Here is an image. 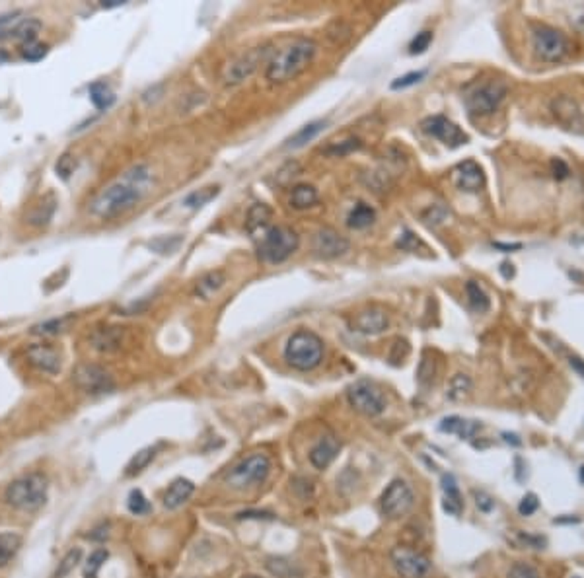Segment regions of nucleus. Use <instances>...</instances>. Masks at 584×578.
<instances>
[{
	"mask_svg": "<svg viewBox=\"0 0 584 578\" xmlns=\"http://www.w3.org/2000/svg\"><path fill=\"white\" fill-rule=\"evenodd\" d=\"M151 185L152 170L146 164H137L90 203V212L105 220L119 217L132 209L151 191Z\"/></svg>",
	"mask_w": 584,
	"mask_h": 578,
	"instance_id": "1",
	"label": "nucleus"
},
{
	"mask_svg": "<svg viewBox=\"0 0 584 578\" xmlns=\"http://www.w3.org/2000/svg\"><path fill=\"white\" fill-rule=\"evenodd\" d=\"M318 45L312 39H296L289 47L281 49L269 63L265 70V78L273 84H284L306 70L314 57Z\"/></svg>",
	"mask_w": 584,
	"mask_h": 578,
	"instance_id": "2",
	"label": "nucleus"
},
{
	"mask_svg": "<svg viewBox=\"0 0 584 578\" xmlns=\"http://www.w3.org/2000/svg\"><path fill=\"white\" fill-rule=\"evenodd\" d=\"M4 499L12 508L26 512L38 510L47 501V479L41 474L20 477L6 487Z\"/></svg>",
	"mask_w": 584,
	"mask_h": 578,
	"instance_id": "3",
	"label": "nucleus"
},
{
	"mask_svg": "<svg viewBox=\"0 0 584 578\" xmlns=\"http://www.w3.org/2000/svg\"><path fill=\"white\" fill-rule=\"evenodd\" d=\"M284 359L291 364L292 368L308 372L320 366L323 359V343L321 339L312 331H296L291 335V339L284 347Z\"/></svg>",
	"mask_w": 584,
	"mask_h": 578,
	"instance_id": "4",
	"label": "nucleus"
},
{
	"mask_svg": "<svg viewBox=\"0 0 584 578\" xmlns=\"http://www.w3.org/2000/svg\"><path fill=\"white\" fill-rule=\"evenodd\" d=\"M300 237L289 226H271L259 236L257 256L265 263H283L298 249Z\"/></svg>",
	"mask_w": 584,
	"mask_h": 578,
	"instance_id": "5",
	"label": "nucleus"
},
{
	"mask_svg": "<svg viewBox=\"0 0 584 578\" xmlns=\"http://www.w3.org/2000/svg\"><path fill=\"white\" fill-rule=\"evenodd\" d=\"M269 474H271V460L265 454H252L244 458L240 464H236L226 474L224 481L236 491H244L255 485L265 483Z\"/></svg>",
	"mask_w": 584,
	"mask_h": 578,
	"instance_id": "6",
	"label": "nucleus"
},
{
	"mask_svg": "<svg viewBox=\"0 0 584 578\" xmlns=\"http://www.w3.org/2000/svg\"><path fill=\"white\" fill-rule=\"evenodd\" d=\"M347 399L351 407L367 415V417H378L386 411V396L370 380H358L349 389H347Z\"/></svg>",
	"mask_w": 584,
	"mask_h": 578,
	"instance_id": "7",
	"label": "nucleus"
},
{
	"mask_svg": "<svg viewBox=\"0 0 584 578\" xmlns=\"http://www.w3.org/2000/svg\"><path fill=\"white\" fill-rule=\"evenodd\" d=\"M413 504L415 494L404 479H394L392 483L387 485L386 491L382 493V499H380L382 514L390 520H399V518L407 516L409 510L413 508Z\"/></svg>",
	"mask_w": 584,
	"mask_h": 578,
	"instance_id": "8",
	"label": "nucleus"
},
{
	"mask_svg": "<svg viewBox=\"0 0 584 578\" xmlns=\"http://www.w3.org/2000/svg\"><path fill=\"white\" fill-rule=\"evenodd\" d=\"M507 92H509L507 84H502V82H487V84L475 88L466 97V105H468L470 114L485 117V115L495 114L499 109L502 100L507 97Z\"/></svg>",
	"mask_w": 584,
	"mask_h": 578,
	"instance_id": "9",
	"label": "nucleus"
},
{
	"mask_svg": "<svg viewBox=\"0 0 584 578\" xmlns=\"http://www.w3.org/2000/svg\"><path fill=\"white\" fill-rule=\"evenodd\" d=\"M534 49L536 55L546 63H557L567 57L569 41L559 29L541 26L534 31Z\"/></svg>",
	"mask_w": 584,
	"mask_h": 578,
	"instance_id": "10",
	"label": "nucleus"
},
{
	"mask_svg": "<svg viewBox=\"0 0 584 578\" xmlns=\"http://www.w3.org/2000/svg\"><path fill=\"white\" fill-rule=\"evenodd\" d=\"M75 382L78 388L90 396L112 393L115 389L114 376L98 364H82L75 372Z\"/></svg>",
	"mask_w": 584,
	"mask_h": 578,
	"instance_id": "11",
	"label": "nucleus"
},
{
	"mask_svg": "<svg viewBox=\"0 0 584 578\" xmlns=\"http://www.w3.org/2000/svg\"><path fill=\"white\" fill-rule=\"evenodd\" d=\"M392 563L401 578H427L433 570V563L429 557L409 547H396L392 551Z\"/></svg>",
	"mask_w": 584,
	"mask_h": 578,
	"instance_id": "12",
	"label": "nucleus"
},
{
	"mask_svg": "<svg viewBox=\"0 0 584 578\" xmlns=\"http://www.w3.org/2000/svg\"><path fill=\"white\" fill-rule=\"evenodd\" d=\"M269 55H271V47L269 45L249 49L247 53L236 58L234 63L226 68L224 82L226 84H240V82H244L245 78H249V76L254 75L261 63H265L269 58Z\"/></svg>",
	"mask_w": 584,
	"mask_h": 578,
	"instance_id": "13",
	"label": "nucleus"
},
{
	"mask_svg": "<svg viewBox=\"0 0 584 578\" xmlns=\"http://www.w3.org/2000/svg\"><path fill=\"white\" fill-rule=\"evenodd\" d=\"M421 129H423L427 134H431V136H434V139L443 141L446 146H452V148H456V146H462V144H466L468 141H470V139H468V134L463 133L458 125L452 123L450 119H446V117H443V115H433V117H427V119H423Z\"/></svg>",
	"mask_w": 584,
	"mask_h": 578,
	"instance_id": "14",
	"label": "nucleus"
},
{
	"mask_svg": "<svg viewBox=\"0 0 584 578\" xmlns=\"http://www.w3.org/2000/svg\"><path fill=\"white\" fill-rule=\"evenodd\" d=\"M312 247H314L316 256L321 259H335V257L343 256L345 251H349V240L341 236L333 228H321L314 234Z\"/></svg>",
	"mask_w": 584,
	"mask_h": 578,
	"instance_id": "15",
	"label": "nucleus"
},
{
	"mask_svg": "<svg viewBox=\"0 0 584 578\" xmlns=\"http://www.w3.org/2000/svg\"><path fill=\"white\" fill-rule=\"evenodd\" d=\"M387 313L382 308H368L358 312L353 320H351V327L353 331L362 333V335H378L387 327Z\"/></svg>",
	"mask_w": 584,
	"mask_h": 578,
	"instance_id": "16",
	"label": "nucleus"
},
{
	"mask_svg": "<svg viewBox=\"0 0 584 578\" xmlns=\"http://www.w3.org/2000/svg\"><path fill=\"white\" fill-rule=\"evenodd\" d=\"M454 181H456V185L462 191L477 193L483 187V183H485V175H483V170L479 168V164H475L473 160H468L454 170Z\"/></svg>",
	"mask_w": 584,
	"mask_h": 578,
	"instance_id": "17",
	"label": "nucleus"
},
{
	"mask_svg": "<svg viewBox=\"0 0 584 578\" xmlns=\"http://www.w3.org/2000/svg\"><path fill=\"white\" fill-rule=\"evenodd\" d=\"M29 362L45 374L61 372V354L49 345H33L28 349Z\"/></svg>",
	"mask_w": 584,
	"mask_h": 578,
	"instance_id": "18",
	"label": "nucleus"
},
{
	"mask_svg": "<svg viewBox=\"0 0 584 578\" xmlns=\"http://www.w3.org/2000/svg\"><path fill=\"white\" fill-rule=\"evenodd\" d=\"M341 442L335 436H323L310 450V464L316 469H328L339 454Z\"/></svg>",
	"mask_w": 584,
	"mask_h": 578,
	"instance_id": "19",
	"label": "nucleus"
},
{
	"mask_svg": "<svg viewBox=\"0 0 584 578\" xmlns=\"http://www.w3.org/2000/svg\"><path fill=\"white\" fill-rule=\"evenodd\" d=\"M193 493H195L193 481H189L185 477H178V479L171 481L168 491L164 494V506L168 510H178L179 506H183V504L187 503Z\"/></svg>",
	"mask_w": 584,
	"mask_h": 578,
	"instance_id": "20",
	"label": "nucleus"
},
{
	"mask_svg": "<svg viewBox=\"0 0 584 578\" xmlns=\"http://www.w3.org/2000/svg\"><path fill=\"white\" fill-rule=\"evenodd\" d=\"M443 508L444 512H448L450 516H460L463 512V497L460 493L458 481L452 474L443 475Z\"/></svg>",
	"mask_w": 584,
	"mask_h": 578,
	"instance_id": "21",
	"label": "nucleus"
},
{
	"mask_svg": "<svg viewBox=\"0 0 584 578\" xmlns=\"http://www.w3.org/2000/svg\"><path fill=\"white\" fill-rule=\"evenodd\" d=\"M125 331L121 327H104L92 335V347L100 352H115L121 349Z\"/></svg>",
	"mask_w": 584,
	"mask_h": 578,
	"instance_id": "22",
	"label": "nucleus"
},
{
	"mask_svg": "<svg viewBox=\"0 0 584 578\" xmlns=\"http://www.w3.org/2000/svg\"><path fill=\"white\" fill-rule=\"evenodd\" d=\"M271 218H273V212H271V209L265 203H255L254 207L249 209V212H247V220H245L247 232L254 234V237H257V234L263 236L265 232L271 228L269 226Z\"/></svg>",
	"mask_w": 584,
	"mask_h": 578,
	"instance_id": "23",
	"label": "nucleus"
},
{
	"mask_svg": "<svg viewBox=\"0 0 584 578\" xmlns=\"http://www.w3.org/2000/svg\"><path fill=\"white\" fill-rule=\"evenodd\" d=\"M265 569L275 578H302V569L286 557H269L265 561Z\"/></svg>",
	"mask_w": 584,
	"mask_h": 578,
	"instance_id": "24",
	"label": "nucleus"
},
{
	"mask_svg": "<svg viewBox=\"0 0 584 578\" xmlns=\"http://www.w3.org/2000/svg\"><path fill=\"white\" fill-rule=\"evenodd\" d=\"M226 283V276L222 271H210L205 276H201L195 286V294L203 300H210L215 294L222 288V285Z\"/></svg>",
	"mask_w": 584,
	"mask_h": 578,
	"instance_id": "25",
	"label": "nucleus"
},
{
	"mask_svg": "<svg viewBox=\"0 0 584 578\" xmlns=\"http://www.w3.org/2000/svg\"><path fill=\"white\" fill-rule=\"evenodd\" d=\"M440 430L448 432V435L462 436V438H473V436L477 435V430H481V425L460 417H446L440 423Z\"/></svg>",
	"mask_w": 584,
	"mask_h": 578,
	"instance_id": "26",
	"label": "nucleus"
},
{
	"mask_svg": "<svg viewBox=\"0 0 584 578\" xmlns=\"http://www.w3.org/2000/svg\"><path fill=\"white\" fill-rule=\"evenodd\" d=\"M563 100H565L567 109L563 107V104H561V97L553 102V114H555L557 119H559L563 125H567V129H575L576 125H583L584 123L583 115H581V111H578V107H576L575 102H573V100H569V97H563Z\"/></svg>",
	"mask_w": 584,
	"mask_h": 578,
	"instance_id": "27",
	"label": "nucleus"
},
{
	"mask_svg": "<svg viewBox=\"0 0 584 578\" xmlns=\"http://www.w3.org/2000/svg\"><path fill=\"white\" fill-rule=\"evenodd\" d=\"M156 455H158V446H146V448L139 450L125 467V477H135V475L142 474L154 462Z\"/></svg>",
	"mask_w": 584,
	"mask_h": 578,
	"instance_id": "28",
	"label": "nucleus"
},
{
	"mask_svg": "<svg viewBox=\"0 0 584 578\" xmlns=\"http://www.w3.org/2000/svg\"><path fill=\"white\" fill-rule=\"evenodd\" d=\"M55 209H57V201H55L53 195H47V197H43V199L39 201L33 209L29 210L28 222L33 224V226H45V224H49V220L53 218V214H55Z\"/></svg>",
	"mask_w": 584,
	"mask_h": 578,
	"instance_id": "29",
	"label": "nucleus"
},
{
	"mask_svg": "<svg viewBox=\"0 0 584 578\" xmlns=\"http://www.w3.org/2000/svg\"><path fill=\"white\" fill-rule=\"evenodd\" d=\"M20 547H22V538L18 533H12V531L0 533V569H4L8 563H12V559L18 555Z\"/></svg>",
	"mask_w": 584,
	"mask_h": 578,
	"instance_id": "30",
	"label": "nucleus"
},
{
	"mask_svg": "<svg viewBox=\"0 0 584 578\" xmlns=\"http://www.w3.org/2000/svg\"><path fill=\"white\" fill-rule=\"evenodd\" d=\"M471 388L473 384L468 374H454L446 388V398L450 401H463L471 393Z\"/></svg>",
	"mask_w": 584,
	"mask_h": 578,
	"instance_id": "31",
	"label": "nucleus"
},
{
	"mask_svg": "<svg viewBox=\"0 0 584 578\" xmlns=\"http://www.w3.org/2000/svg\"><path fill=\"white\" fill-rule=\"evenodd\" d=\"M316 203H318V191H316V187H312V185H296V187L292 189V195H291L292 209H298V210L310 209V207H314Z\"/></svg>",
	"mask_w": 584,
	"mask_h": 578,
	"instance_id": "32",
	"label": "nucleus"
},
{
	"mask_svg": "<svg viewBox=\"0 0 584 578\" xmlns=\"http://www.w3.org/2000/svg\"><path fill=\"white\" fill-rule=\"evenodd\" d=\"M466 292H468V302H470L471 310L477 313H485L489 312L491 308V300L489 296H487V292L481 288L475 281H470L468 285H466Z\"/></svg>",
	"mask_w": 584,
	"mask_h": 578,
	"instance_id": "33",
	"label": "nucleus"
},
{
	"mask_svg": "<svg viewBox=\"0 0 584 578\" xmlns=\"http://www.w3.org/2000/svg\"><path fill=\"white\" fill-rule=\"evenodd\" d=\"M41 31V22L36 18H24L16 28L12 29V38L24 41V43H36V38Z\"/></svg>",
	"mask_w": 584,
	"mask_h": 578,
	"instance_id": "34",
	"label": "nucleus"
},
{
	"mask_svg": "<svg viewBox=\"0 0 584 578\" xmlns=\"http://www.w3.org/2000/svg\"><path fill=\"white\" fill-rule=\"evenodd\" d=\"M376 220V212L374 209L367 205V203H358L355 209L351 210L349 218H347V224L351 228H357V230H362V228L370 226L372 222Z\"/></svg>",
	"mask_w": 584,
	"mask_h": 578,
	"instance_id": "35",
	"label": "nucleus"
},
{
	"mask_svg": "<svg viewBox=\"0 0 584 578\" xmlns=\"http://www.w3.org/2000/svg\"><path fill=\"white\" fill-rule=\"evenodd\" d=\"M90 100L98 109H109L115 104V94L105 82H94L90 86Z\"/></svg>",
	"mask_w": 584,
	"mask_h": 578,
	"instance_id": "36",
	"label": "nucleus"
},
{
	"mask_svg": "<svg viewBox=\"0 0 584 578\" xmlns=\"http://www.w3.org/2000/svg\"><path fill=\"white\" fill-rule=\"evenodd\" d=\"M323 127H325V121H312V123H308L306 127H302L300 131L289 141L286 146H291V148H300V146H304L306 143L314 141V139L323 131Z\"/></svg>",
	"mask_w": 584,
	"mask_h": 578,
	"instance_id": "37",
	"label": "nucleus"
},
{
	"mask_svg": "<svg viewBox=\"0 0 584 578\" xmlns=\"http://www.w3.org/2000/svg\"><path fill=\"white\" fill-rule=\"evenodd\" d=\"M70 322H72V318H70V315H65V318H53V320H47V322L33 325L31 333H33V335H43V337H47V335H59V333H63L68 329Z\"/></svg>",
	"mask_w": 584,
	"mask_h": 578,
	"instance_id": "38",
	"label": "nucleus"
},
{
	"mask_svg": "<svg viewBox=\"0 0 584 578\" xmlns=\"http://www.w3.org/2000/svg\"><path fill=\"white\" fill-rule=\"evenodd\" d=\"M218 191H220L218 185H208V187H203V189L193 191L191 195L185 197L183 205L189 207V209H201V207H205L207 203H210V201L217 197Z\"/></svg>",
	"mask_w": 584,
	"mask_h": 578,
	"instance_id": "39",
	"label": "nucleus"
},
{
	"mask_svg": "<svg viewBox=\"0 0 584 578\" xmlns=\"http://www.w3.org/2000/svg\"><path fill=\"white\" fill-rule=\"evenodd\" d=\"M109 559V551L107 549H95L90 553V557L86 561L84 567V578H98L100 569L104 567L105 561Z\"/></svg>",
	"mask_w": 584,
	"mask_h": 578,
	"instance_id": "40",
	"label": "nucleus"
},
{
	"mask_svg": "<svg viewBox=\"0 0 584 578\" xmlns=\"http://www.w3.org/2000/svg\"><path fill=\"white\" fill-rule=\"evenodd\" d=\"M127 508H129V512L135 514V516H146V514L152 510V504L148 503V499L142 494V491L132 489L131 493H129V499H127Z\"/></svg>",
	"mask_w": 584,
	"mask_h": 578,
	"instance_id": "41",
	"label": "nucleus"
},
{
	"mask_svg": "<svg viewBox=\"0 0 584 578\" xmlns=\"http://www.w3.org/2000/svg\"><path fill=\"white\" fill-rule=\"evenodd\" d=\"M434 376H436V361L433 357H429V352H424L423 359L419 362V368H417V380L421 386H429Z\"/></svg>",
	"mask_w": 584,
	"mask_h": 578,
	"instance_id": "42",
	"label": "nucleus"
},
{
	"mask_svg": "<svg viewBox=\"0 0 584 578\" xmlns=\"http://www.w3.org/2000/svg\"><path fill=\"white\" fill-rule=\"evenodd\" d=\"M80 559H82V549H80V547H75V549L68 551L65 557H63V561L59 563V569H57V572H55V577L57 578L68 577V575L76 569V565L80 563Z\"/></svg>",
	"mask_w": 584,
	"mask_h": 578,
	"instance_id": "43",
	"label": "nucleus"
},
{
	"mask_svg": "<svg viewBox=\"0 0 584 578\" xmlns=\"http://www.w3.org/2000/svg\"><path fill=\"white\" fill-rule=\"evenodd\" d=\"M357 148H360V141H358V139H349V141H343V143L339 144H331V146H328L323 152H325L328 156H339V158H343V156H347V154L357 150Z\"/></svg>",
	"mask_w": 584,
	"mask_h": 578,
	"instance_id": "44",
	"label": "nucleus"
},
{
	"mask_svg": "<svg viewBox=\"0 0 584 578\" xmlns=\"http://www.w3.org/2000/svg\"><path fill=\"white\" fill-rule=\"evenodd\" d=\"M431 43H433V31H421V33H417L413 38V41H411L409 53H411V55H421V53H424V51L429 49Z\"/></svg>",
	"mask_w": 584,
	"mask_h": 578,
	"instance_id": "45",
	"label": "nucleus"
},
{
	"mask_svg": "<svg viewBox=\"0 0 584 578\" xmlns=\"http://www.w3.org/2000/svg\"><path fill=\"white\" fill-rule=\"evenodd\" d=\"M509 578H541V577H539L537 569H534L532 565L518 561V563H514V565L509 569Z\"/></svg>",
	"mask_w": 584,
	"mask_h": 578,
	"instance_id": "46",
	"label": "nucleus"
},
{
	"mask_svg": "<svg viewBox=\"0 0 584 578\" xmlns=\"http://www.w3.org/2000/svg\"><path fill=\"white\" fill-rule=\"evenodd\" d=\"M45 55H47V47H45V45H39V43H26V45L22 47V57L26 58V61H31V63L41 61Z\"/></svg>",
	"mask_w": 584,
	"mask_h": 578,
	"instance_id": "47",
	"label": "nucleus"
},
{
	"mask_svg": "<svg viewBox=\"0 0 584 578\" xmlns=\"http://www.w3.org/2000/svg\"><path fill=\"white\" fill-rule=\"evenodd\" d=\"M424 70H419V72H409V75L401 76V78H397V80H394L392 82V88L394 90H404V88H409V86L417 84V82H421L424 78Z\"/></svg>",
	"mask_w": 584,
	"mask_h": 578,
	"instance_id": "48",
	"label": "nucleus"
},
{
	"mask_svg": "<svg viewBox=\"0 0 584 578\" xmlns=\"http://www.w3.org/2000/svg\"><path fill=\"white\" fill-rule=\"evenodd\" d=\"M20 12H12V14H0V38L12 33V29L18 26L22 19L18 18Z\"/></svg>",
	"mask_w": 584,
	"mask_h": 578,
	"instance_id": "49",
	"label": "nucleus"
},
{
	"mask_svg": "<svg viewBox=\"0 0 584 578\" xmlns=\"http://www.w3.org/2000/svg\"><path fill=\"white\" fill-rule=\"evenodd\" d=\"M537 506H539V501H537V497L534 493L526 494L522 501H520L518 504V512L522 514V516H532L534 512L537 510Z\"/></svg>",
	"mask_w": 584,
	"mask_h": 578,
	"instance_id": "50",
	"label": "nucleus"
},
{
	"mask_svg": "<svg viewBox=\"0 0 584 578\" xmlns=\"http://www.w3.org/2000/svg\"><path fill=\"white\" fill-rule=\"evenodd\" d=\"M407 354H409V345H407V341H396L394 343V347H392V352H390V361H392V364H399V362H404V359H406Z\"/></svg>",
	"mask_w": 584,
	"mask_h": 578,
	"instance_id": "51",
	"label": "nucleus"
},
{
	"mask_svg": "<svg viewBox=\"0 0 584 578\" xmlns=\"http://www.w3.org/2000/svg\"><path fill=\"white\" fill-rule=\"evenodd\" d=\"M75 168H76V160L70 156V154H65L63 158H59L57 173L63 178V180H66V178L75 171Z\"/></svg>",
	"mask_w": 584,
	"mask_h": 578,
	"instance_id": "52",
	"label": "nucleus"
},
{
	"mask_svg": "<svg viewBox=\"0 0 584 578\" xmlns=\"http://www.w3.org/2000/svg\"><path fill=\"white\" fill-rule=\"evenodd\" d=\"M473 497H475V504H477V508H479L481 512L487 514V512H491L495 508V501H493L485 491H473Z\"/></svg>",
	"mask_w": 584,
	"mask_h": 578,
	"instance_id": "53",
	"label": "nucleus"
},
{
	"mask_svg": "<svg viewBox=\"0 0 584 578\" xmlns=\"http://www.w3.org/2000/svg\"><path fill=\"white\" fill-rule=\"evenodd\" d=\"M419 246V240L407 230V232H404V236L399 237V242H397V247H401V249H407V251H411V249H415V247Z\"/></svg>",
	"mask_w": 584,
	"mask_h": 578,
	"instance_id": "54",
	"label": "nucleus"
},
{
	"mask_svg": "<svg viewBox=\"0 0 584 578\" xmlns=\"http://www.w3.org/2000/svg\"><path fill=\"white\" fill-rule=\"evenodd\" d=\"M551 171H553V175H555L557 180H565L567 175H569V166L563 160L557 158V160L551 162Z\"/></svg>",
	"mask_w": 584,
	"mask_h": 578,
	"instance_id": "55",
	"label": "nucleus"
},
{
	"mask_svg": "<svg viewBox=\"0 0 584 578\" xmlns=\"http://www.w3.org/2000/svg\"><path fill=\"white\" fill-rule=\"evenodd\" d=\"M238 520H244V518H254V520H259V518H265V520H273V514L271 512H259V510H245L240 512L236 516Z\"/></svg>",
	"mask_w": 584,
	"mask_h": 578,
	"instance_id": "56",
	"label": "nucleus"
},
{
	"mask_svg": "<svg viewBox=\"0 0 584 578\" xmlns=\"http://www.w3.org/2000/svg\"><path fill=\"white\" fill-rule=\"evenodd\" d=\"M569 362H571V366H573L578 374H583V378H584V362L581 361V359H576V357H571Z\"/></svg>",
	"mask_w": 584,
	"mask_h": 578,
	"instance_id": "57",
	"label": "nucleus"
},
{
	"mask_svg": "<svg viewBox=\"0 0 584 578\" xmlns=\"http://www.w3.org/2000/svg\"><path fill=\"white\" fill-rule=\"evenodd\" d=\"M123 4H125L123 0H109V2H104L102 6L104 8H115V6H123Z\"/></svg>",
	"mask_w": 584,
	"mask_h": 578,
	"instance_id": "58",
	"label": "nucleus"
},
{
	"mask_svg": "<svg viewBox=\"0 0 584 578\" xmlns=\"http://www.w3.org/2000/svg\"><path fill=\"white\" fill-rule=\"evenodd\" d=\"M505 438H507V442H512V444H516V446L522 444V442H520V440H516V438H518V436H514V435H505Z\"/></svg>",
	"mask_w": 584,
	"mask_h": 578,
	"instance_id": "59",
	"label": "nucleus"
},
{
	"mask_svg": "<svg viewBox=\"0 0 584 578\" xmlns=\"http://www.w3.org/2000/svg\"><path fill=\"white\" fill-rule=\"evenodd\" d=\"M581 481L584 483V467H581Z\"/></svg>",
	"mask_w": 584,
	"mask_h": 578,
	"instance_id": "60",
	"label": "nucleus"
},
{
	"mask_svg": "<svg viewBox=\"0 0 584 578\" xmlns=\"http://www.w3.org/2000/svg\"><path fill=\"white\" fill-rule=\"evenodd\" d=\"M244 578H261V577H255V575H245Z\"/></svg>",
	"mask_w": 584,
	"mask_h": 578,
	"instance_id": "61",
	"label": "nucleus"
}]
</instances>
